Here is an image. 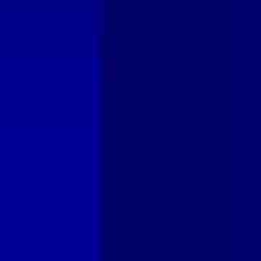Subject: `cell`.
Here are the masks:
<instances>
[]
</instances>
